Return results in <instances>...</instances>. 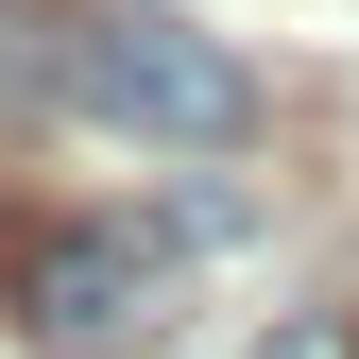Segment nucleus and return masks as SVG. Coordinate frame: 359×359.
Returning <instances> with one entry per match:
<instances>
[{
  "instance_id": "nucleus-1",
  "label": "nucleus",
  "mask_w": 359,
  "mask_h": 359,
  "mask_svg": "<svg viewBox=\"0 0 359 359\" xmlns=\"http://www.w3.org/2000/svg\"><path fill=\"white\" fill-rule=\"evenodd\" d=\"M205 291V240L189 205H86V222H34L18 240V342L34 359H154Z\"/></svg>"
},
{
  "instance_id": "nucleus-2",
  "label": "nucleus",
  "mask_w": 359,
  "mask_h": 359,
  "mask_svg": "<svg viewBox=\"0 0 359 359\" xmlns=\"http://www.w3.org/2000/svg\"><path fill=\"white\" fill-rule=\"evenodd\" d=\"M18 34H34V86H52V103H86V120H120V137L222 154V137L257 120L240 52H222V34H189V18H137V0H69V18H18Z\"/></svg>"
},
{
  "instance_id": "nucleus-3",
  "label": "nucleus",
  "mask_w": 359,
  "mask_h": 359,
  "mask_svg": "<svg viewBox=\"0 0 359 359\" xmlns=\"http://www.w3.org/2000/svg\"><path fill=\"white\" fill-rule=\"evenodd\" d=\"M240 359H359V308H308V325H274V342H240Z\"/></svg>"
}]
</instances>
